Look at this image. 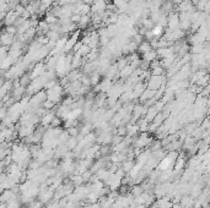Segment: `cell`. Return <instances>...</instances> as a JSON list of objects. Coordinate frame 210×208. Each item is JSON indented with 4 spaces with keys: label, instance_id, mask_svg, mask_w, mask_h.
Returning <instances> with one entry per match:
<instances>
[{
    "label": "cell",
    "instance_id": "cell-1",
    "mask_svg": "<svg viewBox=\"0 0 210 208\" xmlns=\"http://www.w3.org/2000/svg\"><path fill=\"white\" fill-rule=\"evenodd\" d=\"M62 94H63V88L59 86V84H57L55 87H53L52 90H48V92H47L48 99L52 101V102H54V103H58L59 101H60Z\"/></svg>",
    "mask_w": 210,
    "mask_h": 208
},
{
    "label": "cell",
    "instance_id": "cell-2",
    "mask_svg": "<svg viewBox=\"0 0 210 208\" xmlns=\"http://www.w3.org/2000/svg\"><path fill=\"white\" fill-rule=\"evenodd\" d=\"M162 84H164V76H153L151 75V77H150V80L147 82V88L149 90L157 91Z\"/></svg>",
    "mask_w": 210,
    "mask_h": 208
},
{
    "label": "cell",
    "instance_id": "cell-3",
    "mask_svg": "<svg viewBox=\"0 0 210 208\" xmlns=\"http://www.w3.org/2000/svg\"><path fill=\"white\" fill-rule=\"evenodd\" d=\"M107 10V3L106 0H96L91 5V11L94 14H103Z\"/></svg>",
    "mask_w": 210,
    "mask_h": 208
},
{
    "label": "cell",
    "instance_id": "cell-4",
    "mask_svg": "<svg viewBox=\"0 0 210 208\" xmlns=\"http://www.w3.org/2000/svg\"><path fill=\"white\" fill-rule=\"evenodd\" d=\"M44 72H46V66H44L43 64L40 63V64L35 65V66H33V70H32V72H31V80H35V78L42 76Z\"/></svg>",
    "mask_w": 210,
    "mask_h": 208
},
{
    "label": "cell",
    "instance_id": "cell-5",
    "mask_svg": "<svg viewBox=\"0 0 210 208\" xmlns=\"http://www.w3.org/2000/svg\"><path fill=\"white\" fill-rule=\"evenodd\" d=\"M157 55L162 56L164 59H165V58H170V56L174 55V49H173V47L160 48V49H157Z\"/></svg>",
    "mask_w": 210,
    "mask_h": 208
},
{
    "label": "cell",
    "instance_id": "cell-6",
    "mask_svg": "<svg viewBox=\"0 0 210 208\" xmlns=\"http://www.w3.org/2000/svg\"><path fill=\"white\" fill-rule=\"evenodd\" d=\"M2 43H3L4 47H10V45H12V44H14V36L9 35V33L5 31V29H4V33H3V36H2Z\"/></svg>",
    "mask_w": 210,
    "mask_h": 208
},
{
    "label": "cell",
    "instance_id": "cell-7",
    "mask_svg": "<svg viewBox=\"0 0 210 208\" xmlns=\"http://www.w3.org/2000/svg\"><path fill=\"white\" fill-rule=\"evenodd\" d=\"M178 10L179 11H182V12H189L193 10V4L191 0H183V2L179 4L178 6Z\"/></svg>",
    "mask_w": 210,
    "mask_h": 208
},
{
    "label": "cell",
    "instance_id": "cell-8",
    "mask_svg": "<svg viewBox=\"0 0 210 208\" xmlns=\"http://www.w3.org/2000/svg\"><path fill=\"white\" fill-rule=\"evenodd\" d=\"M156 58H157V51L155 49H153V50H150V51L143 54V60H145L147 63H153L154 60H156Z\"/></svg>",
    "mask_w": 210,
    "mask_h": 208
},
{
    "label": "cell",
    "instance_id": "cell-9",
    "mask_svg": "<svg viewBox=\"0 0 210 208\" xmlns=\"http://www.w3.org/2000/svg\"><path fill=\"white\" fill-rule=\"evenodd\" d=\"M134 71H135V69L129 64V65H127L123 70H121L119 71V76L121 77H124V78H127V77H130L133 74H134Z\"/></svg>",
    "mask_w": 210,
    "mask_h": 208
},
{
    "label": "cell",
    "instance_id": "cell-10",
    "mask_svg": "<svg viewBox=\"0 0 210 208\" xmlns=\"http://www.w3.org/2000/svg\"><path fill=\"white\" fill-rule=\"evenodd\" d=\"M145 91V84L139 82L136 83V86L133 88V98H136V97H140Z\"/></svg>",
    "mask_w": 210,
    "mask_h": 208
},
{
    "label": "cell",
    "instance_id": "cell-11",
    "mask_svg": "<svg viewBox=\"0 0 210 208\" xmlns=\"http://www.w3.org/2000/svg\"><path fill=\"white\" fill-rule=\"evenodd\" d=\"M184 165H186V158L182 157V156H178V158H177V160L174 163V167H173L174 171H181L184 168Z\"/></svg>",
    "mask_w": 210,
    "mask_h": 208
},
{
    "label": "cell",
    "instance_id": "cell-12",
    "mask_svg": "<svg viewBox=\"0 0 210 208\" xmlns=\"http://www.w3.org/2000/svg\"><path fill=\"white\" fill-rule=\"evenodd\" d=\"M55 116H54V114H44L43 116H42V119H41V124H42V126H50V124H52V121H53V119H54Z\"/></svg>",
    "mask_w": 210,
    "mask_h": 208
},
{
    "label": "cell",
    "instance_id": "cell-13",
    "mask_svg": "<svg viewBox=\"0 0 210 208\" xmlns=\"http://www.w3.org/2000/svg\"><path fill=\"white\" fill-rule=\"evenodd\" d=\"M150 50H153V47H151V44H150V42H143L138 47V51L141 53V54H145Z\"/></svg>",
    "mask_w": 210,
    "mask_h": 208
},
{
    "label": "cell",
    "instance_id": "cell-14",
    "mask_svg": "<svg viewBox=\"0 0 210 208\" xmlns=\"http://www.w3.org/2000/svg\"><path fill=\"white\" fill-rule=\"evenodd\" d=\"M81 64H82V56L79 53H75L73 56V63H71L73 69H77L79 66H81Z\"/></svg>",
    "mask_w": 210,
    "mask_h": 208
},
{
    "label": "cell",
    "instance_id": "cell-15",
    "mask_svg": "<svg viewBox=\"0 0 210 208\" xmlns=\"http://www.w3.org/2000/svg\"><path fill=\"white\" fill-rule=\"evenodd\" d=\"M91 21H92V17L90 16V15H82L81 16V20L79 22V27L80 28H86Z\"/></svg>",
    "mask_w": 210,
    "mask_h": 208
},
{
    "label": "cell",
    "instance_id": "cell-16",
    "mask_svg": "<svg viewBox=\"0 0 210 208\" xmlns=\"http://www.w3.org/2000/svg\"><path fill=\"white\" fill-rule=\"evenodd\" d=\"M65 144L69 148V151H74L75 148L77 147V144H79V140H77V137H70Z\"/></svg>",
    "mask_w": 210,
    "mask_h": 208
},
{
    "label": "cell",
    "instance_id": "cell-17",
    "mask_svg": "<svg viewBox=\"0 0 210 208\" xmlns=\"http://www.w3.org/2000/svg\"><path fill=\"white\" fill-rule=\"evenodd\" d=\"M130 192H132V195H133V196L136 198V197L141 196V195H143V192H145V191H144V189H143V186H141V185H134V186L132 187Z\"/></svg>",
    "mask_w": 210,
    "mask_h": 208
},
{
    "label": "cell",
    "instance_id": "cell-18",
    "mask_svg": "<svg viewBox=\"0 0 210 208\" xmlns=\"http://www.w3.org/2000/svg\"><path fill=\"white\" fill-rule=\"evenodd\" d=\"M134 165H135L134 160H130V159H127L126 162L122 163V168H123V170L126 173H130V170L134 168Z\"/></svg>",
    "mask_w": 210,
    "mask_h": 208
},
{
    "label": "cell",
    "instance_id": "cell-19",
    "mask_svg": "<svg viewBox=\"0 0 210 208\" xmlns=\"http://www.w3.org/2000/svg\"><path fill=\"white\" fill-rule=\"evenodd\" d=\"M71 183L75 187L81 186L84 184V179H82V175H73L71 176Z\"/></svg>",
    "mask_w": 210,
    "mask_h": 208
},
{
    "label": "cell",
    "instance_id": "cell-20",
    "mask_svg": "<svg viewBox=\"0 0 210 208\" xmlns=\"http://www.w3.org/2000/svg\"><path fill=\"white\" fill-rule=\"evenodd\" d=\"M151 31H153V33H154L155 38H156V39H160V38H161V36H162L164 27H162V26H160V25H155V27L151 29Z\"/></svg>",
    "mask_w": 210,
    "mask_h": 208
},
{
    "label": "cell",
    "instance_id": "cell-21",
    "mask_svg": "<svg viewBox=\"0 0 210 208\" xmlns=\"http://www.w3.org/2000/svg\"><path fill=\"white\" fill-rule=\"evenodd\" d=\"M23 92H25V88H23V86L15 88L14 92H12V98H15L16 101H17V99H20V98L22 97V93H23Z\"/></svg>",
    "mask_w": 210,
    "mask_h": 208
},
{
    "label": "cell",
    "instance_id": "cell-22",
    "mask_svg": "<svg viewBox=\"0 0 210 208\" xmlns=\"http://www.w3.org/2000/svg\"><path fill=\"white\" fill-rule=\"evenodd\" d=\"M44 21L48 23V25H55V23H58L59 22V20H58V17L55 16V15H53V14H48L47 16H46V18H44Z\"/></svg>",
    "mask_w": 210,
    "mask_h": 208
},
{
    "label": "cell",
    "instance_id": "cell-23",
    "mask_svg": "<svg viewBox=\"0 0 210 208\" xmlns=\"http://www.w3.org/2000/svg\"><path fill=\"white\" fill-rule=\"evenodd\" d=\"M5 204H6V208H20V206H21L19 198H14V200L6 202Z\"/></svg>",
    "mask_w": 210,
    "mask_h": 208
},
{
    "label": "cell",
    "instance_id": "cell-24",
    "mask_svg": "<svg viewBox=\"0 0 210 208\" xmlns=\"http://www.w3.org/2000/svg\"><path fill=\"white\" fill-rule=\"evenodd\" d=\"M91 50H92V49L90 48L88 45H85V44H84V45H82V47L80 48V50H79V51H76V53H79V54H80L81 56H87V55L90 54V51H91Z\"/></svg>",
    "mask_w": 210,
    "mask_h": 208
},
{
    "label": "cell",
    "instance_id": "cell-25",
    "mask_svg": "<svg viewBox=\"0 0 210 208\" xmlns=\"http://www.w3.org/2000/svg\"><path fill=\"white\" fill-rule=\"evenodd\" d=\"M117 135L123 136V137L128 136V129H127V126H118V129H117Z\"/></svg>",
    "mask_w": 210,
    "mask_h": 208
},
{
    "label": "cell",
    "instance_id": "cell-26",
    "mask_svg": "<svg viewBox=\"0 0 210 208\" xmlns=\"http://www.w3.org/2000/svg\"><path fill=\"white\" fill-rule=\"evenodd\" d=\"M165 72V69L162 66H159V68H155L151 70V75L153 76H162Z\"/></svg>",
    "mask_w": 210,
    "mask_h": 208
},
{
    "label": "cell",
    "instance_id": "cell-27",
    "mask_svg": "<svg viewBox=\"0 0 210 208\" xmlns=\"http://www.w3.org/2000/svg\"><path fill=\"white\" fill-rule=\"evenodd\" d=\"M92 171L91 170H86L84 174H82V179H84V183H86V181H88L90 183V180H91V177H92Z\"/></svg>",
    "mask_w": 210,
    "mask_h": 208
},
{
    "label": "cell",
    "instance_id": "cell-28",
    "mask_svg": "<svg viewBox=\"0 0 210 208\" xmlns=\"http://www.w3.org/2000/svg\"><path fill=\"white\" fill-rule=\"evenodd\" d=\"M91 83L92 84H98V80H100V75L96 72V71H94L92 74H91Z\"/></svg>",
    "mask_w": 210,
    "mask_h": 208
},
{
    "label": "cell",
    "instance_id": "cell-29",
    "mask_svg": "<svg viewBox=\"0 0 210 208\" xmlns=\"http://www.w3.org/2000/svg\"><path fill=\"white\" fill-rule=\"evenodd\" d=\"M62 120H63V119L54 117V119H53V121H52V124H50V127H59V126L62 125Z\"/></svg>",
    "mask_w": 210,
    "mask_h": 208
},
{
    "label": "cell",
    "instance_id": "cell-30",
    "mask_svg": "<svg viewBox=\"0 0 210 208\" xmlns=\"http://www.w3.org/2000/svg\"><path fill=\"white\" fill-rule=\"evenodd\" d=\"M123 141H124V137H123V136H119V135H115V136L113 137L112 144H113V146H115V144H118V143H121V142H123Z\"/></svg>",
    "mask_w": 210,
    "mask_h": 208
},
{
    "label": "cell",
    "instance_id": "cell-31",
    "mask_svg": "<svg viewBox=\"0 0 210 208\" xmlns=\"http://www.w3.org/2000/svg\"><path fill=\"white\" fill-rule=\"evenodd\" d=\"M81 16H82V15H80V14H73V16L70 17V20H71L73 23H75V25L77 23V25H79V22H80V20H81Z\"/></svg>",
    "mask_w": 210,
    "mask_h": 208
},
{
    "label": "cell",
    "instance_id": "cell-32",
    "mask_svg": "<svg viewBox=\"0 0 210 208\" xmlns=\"http://www.w3.org/2000/svg\"><path fill=\"white\" fill-rule=\"evenodd\" d=\"M68 132H69V135H70L71 137H77L79 130H77L76 126H74V127H69V129H68Z\"/></svg>",
    "mask_w": 210,
    "mask_h": 208
},
{
    "label": "cell",
    "instance_id": "cell-33",
    "mask_svg": "<svg viewBox=\"0 0 210 208\" xmlns=\"http://www.w3.org/2000/svg\"><path fill=\"white\" fill-rule=\"evenodd\" d=\"M111 151V148L108 147V144H103L101 148H100V152H101V156H106L108 154V152Z\"/></svg>",
    "mask_w": 210,
    "mask_h": 208
},
{
    "label": "cell",
    "instance_id": "cell-34",
    "mask_svg": "<svg viewBox=\"0 0 210 208\" xmlns=\"http://www.w3.org/2000/svg\"><path fill=\"white\" fill-rule=\"evenodd\" d=\"M144 37L146 38V42H151V41L156 39V38H155V36H154V33H153V31H147V32H146V35H145Z\"/></svg>",
    "mask_w": 210,
    "mask_h": 208
},
{
    "label": "cell",
    "instance_id": "cell-35",
    "mask_svg": "<svg viewBox=\"0 0 210 208\" xmlns=\"http://www.w3.org/2000/svg\"><path fill=\"white\" fill-rule=\"evenodd\" d=\"M54 102H52V101H49V99H47L44 103H43V108L44 109H52L53 107H54Z\"/></svg>",
    "mask_w": 210,
    "mask_h": 208
},
{
    "label": "cell",
    "instance_id": "cell-36",
    "mask_svg": "<svg viewBox=\"0 0 210 208\" xmlns=\"http://www.w3.org/2000/svg\"><path fill=\"white\" fill-rule=\"evenodd\" d=\"M170 2H171L172 4H178V5H179V4L183 2V0H170Z\"/></svg>",
    "mask_w": 210,
    "mask_h": 208
},
{
    "label": "cell",
    "instance_id": "cell-37",
    "mask_svg": "<svg viewBox=\"0 0 210 208\" xmlns=\"http://www.w3.org/2000/svg\"><path fill=\"white\" fill-rule=\"evenodd\" d=\"M209 206H210V204H209Z\"/></svg>",
    "mask_w": 210,
    "mask_h": 208
}]
</instances>
